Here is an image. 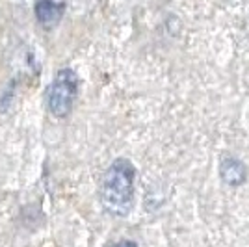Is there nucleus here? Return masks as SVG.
Masks as SVG:
<instances>
[{
	"instance_id": "obj_1",
	"label": "nucleus",
	"mask_w": 249,
	"mask_h": 247,
	"mask_svg": "<svg viewBox=\"0 0 249 247\" xmlns=\"http://www.w3.org/2000/svg\"><path fill=\"white\" fill-rule=\"evenodd\" d=\"M136 167L128 158H115L106 169L101 186L103 208L114 217H124L134 203Z\"/></svg>"
},
{
	"instance_id": "obj_2",
	"label": "nucleus",
	"mask_w": 249,
	"mask_h": 247,
	"mask_svg": "<svg viewBox=\"0 0 249 247\" xmlns=\"http://www.w3.org/2000/svg\"><path fill=\"white\" fill-rule=\"evenodd\" d=\"M78 84H80V78L73 69L65 67L56 72L47 91V106L54 117L63 119L71 113L74 99L78 95Z\"/></svg>"
},
{
	"instance_id": "obj_3",
	"label": "nucleus",
	"mask_w": 249,
	"mask_h": 247,
	"mask_svg": "<svg viewBox=\"0 0 249 247\" xmlns=\"http://www.w3.org/2000/svg\"><path fill=\"white\" fill-rule=\"evenodd\" d=\"M219 176H221L223 184L238 188L248 178V167L242 160L229 156V158H223L219 164Z\"/></svg>"
},
{
	"instance_id": "obj_4",
	"label": "nucleus",
	"mask_w": 249,
	"mask_h": 247,
	"mask_svg": "<svg viewBox=\"0 0 249 247\" xmlns=\"http://www.w3.org/2000/svg\"><path fill=\"white\" fill-rule=\"evenodd\" d=\"M36 19L45 24V26H52L62 19L63 15V4H58L54 0H37L36 2Z\"/></svg>"
},
{
	"instance_id": "obj_5",
	"label": "nucleus",
	"mask_w": 249,
	"mask_h": 247,
	"mask_svg": "<svg viewBox=\"0 0 249 247\" xmlns=\"http://www.w3.org/2000/svg\"><path fill=\"white\" fill-rule=\"evenodd\" d=\"M13 97H15V84L11 82V86H8L2 93V97H0V112H8L10 110Z\"/></svg>"
},
{
	"instance_id": "obj_6",
	"label": "nucleus",
	"mask_w": 249,
	"mask_h": 247,
	"mask_svg": "<svg viewBox=\"0 0 249 247\" xmlns=\"http://www.w3.org/2000/svg\"><path fill=\"white\" fill-rule=\"evenodd\" d=\"M110 247H138V244H136V242H132V240H121V242H115V244H112Z\"/></svg>"
}]
</instances>
